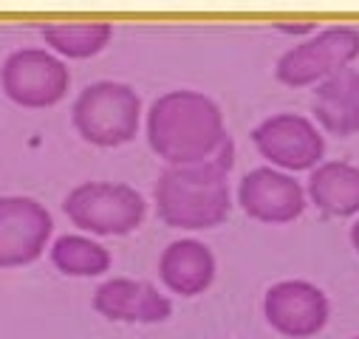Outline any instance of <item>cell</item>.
Instances as JSON below:
<instances>
[{"label":"cell","instance_id":"7","mask_svg":"<svg viewBox=\"0 0 359 339\" xmlns=\"http://www.w3.org/2000/svg\"><path fill=\"white\" fill-rule=\"evenodd\" d=\"M48 209L26 195L0 198V269H18L37 261L51 237Z\"/></svg>","mask_w":359,"mask_h":339},{"label":"cell","instance_id":"17","mask_svg":"<svg viewBox=\"0 0 359 339\" xmlns=\"http://www.w3.org/2000/svg\"><path fill=\"white\" fill-rule=\"evenodd\" d=\"M351 240H353V246H356V249H359V223H356V226H353V232H351Z\"/></svg>","mask_w":359,"mask_h":339},{"label":"cell","instance_id":"3","mask_svg":"<svg viewBox=\"0 0 359 339\" xmlns=\"http://www.w3.org/2000/svg\"><path fill=\"white\" fill-rule=\"evenodd\" d=\"M142 102L122 82H94L74 102V127L100 147H116L136 136Z\"/></svg>","mask_w":359,"mask_h":339},{"label":"cell","instance_id":"1","mask_svg":"<svg viewBox=\"0 0 359 339\" xmlns=\"http://www.w3.org/2000/svg\"><path fill=\"white\" fill-rule=\"evenodd\" d=\"M147 141L170 164H201L229 153L218 105L198 91H170L147 113Z\"/></svg>","mask_w":359,"mask_h":339},{"label":"cell","instance_id":"5","mask_svg":"<svg viewBox=\"0 0 359 339\" xmlns=\"http://www.w3.org/2000/svg\"><path fill=\"white\" fill-rule=\"evenodd\" d=\"M68 68L43 48H20L0 68V85L12 102L23 108H51L68 91Z\"/></svg>","mask_w":359,"mask_h":339},{"label":"cell","instance_id":"4","mask_svg":"<svg viewBox=\"0 0 359 339\" xmlns=\"http://www.w3.org/2000/svg\"><path fill=\"white\" fill-rule=\"evenodd\" d=\"M71 223L91 235H128L144 221V198L128 184L88 181L68 193L62 204Z\"/></svg>","mask_w":359,"mask_h":339},{"label":"cell","instance_id":"14","mask_svg":"<svg viewBox=\"0 0 359 339\" xmlns=\"http://www.w3.org/2000/svg\"><path fill=\"white\" fill-rule=\"evenodd\" d=\"M311 201L334 218L359 212V167L348 161H325L309 181Z\"/></svg>","mask_w":359,"mask_h":339},{"label":"cell","instance_id":"13","mask_svg":"<svg viewBox=\"0 0 359 339\" xmlns=\"http://www.w3.org/2000/svg\"><path fill=\"white\" fill-rule=\"evenodd\" d=\"M314 116L334 136L359 130V71L342 68L314 91Z\"/></svg>","mask_w":359,"mask_h":339},{"label":"cell","instance_id":"9","mask_svg":"<svg viewBox=\"0 0 359 339\" xmlns=\"http://www.w3.org/2000/svg\"><path fill=\"white\" fill-rule=\"evenodd\" d=\"M238 204L246 215L263 223H289L306 207L303 187L278 167H257L243 176L238 187Z\"/></svg>","mask_w":359,"mask_h":339},{"label":"cell","instance_id":"12","mask_svg":"<svg viewBox=\"0 0 359 339\" xmlns=\"http://www.w3.org/2000/svg\"><path fill=\"white\" fill-rule=\"evenodd\" d=\"M158 275L172 294L196 297L215 280V258L201 240H175L161 254Z\"/></svg>","mask_w":359,"mask_h":339},{"label":"cell","instance_id":"6","mask_svg":"<svg viewBox=\"0 0 359 339\" xmlns=\"http://www.w3.org/2000/svg\"><path fill=\"white\" fill-rule=\"evenodd\" d=\"M359 54V32L351 26H331L317 37L294 46L278 60V79L286 85H311L348 68Z\"/></svg>","mask_w":359,"mask_h":339},{"label":"cell","instance_id":"18","mask_svg":"<svg viewBox=\"0 0 359 339\" xmlns=\"http://www.w3.org/2000/svg\"><path fill=\"white\" fill-rule=\"evenodd\" d=\"M356 339H359V336H356Z\"/></svg>","mask_w":359,"mask_h":339},{"label":"cell","instance_id":"10","mask_svg":"<svg viewBox=\"0 0 359 339\" xmlns=\"http://www.w3.org/2000/svg\"><path fill=\"white\" fill-rule=\"evenodd\" d=\"M266 319L286 336H311L328 319L325 294L306 280H283L266 291Z\"/></svg>","mask_w":359,"mask_h":339},{"label":"cell","instance_id":"15","mask_svg":"<svg viewBox=\"0 0 359 339\" xmlns=\"http://www.w3.org/2000/svg\"><path fill=\"white\" fill-rule=\"evenodd\" d=\"M51 263L68 277H97L108 272L111 254L88 235H60L51 246Z\"/></svg>","mask_w":359,"mask_h":339},{"label":"cell","instance_id":"16","mask_svg":"<svg viewBox=\"0 0 359 339\" xmlns=\"http://www.w3.org/2000/svg\"><path fill=\"white\" fill-rule=\"evenodd\" d=\"M43 40L62 57L85 60L100 54L111 40L108 23H51L43 29Z\"/></svg>","mask_w":359,"mask_h":339},{"label":"cell","instance_id":"8","mask_svg":"<svg viewBox=\"0 0 359 339\" xmlns=\"http://www.w3.org/2000/svg\"><path fill=\"white\" fill-rule=\"evenodd\" d=\"M252 141L263 158H269L280 170H292V173L320 164L325 153L320 130L306 116H297V113L269 116L255 127Z\"/></svg>","mask_w":359,"mask_h":339},{"label":"cell","instance_id":"11","mask_svg":"<svg viewBox=\"0 0 359 339\" xmlns=\"http://www.w3.org/2000/svg\"><path fill=\"white\" fill-rule=\"evenodd\" d=\"M94 308L114 322H161L170 317V300L150 283L114 277L94 294Z\"/></svg>","mask_w":359,"mask_h":339},{"label":"cell","instance_id":"2","mask_svg":"<svg viewBox=\"0 0 359 339\" xmlns=\"http://www.w3.org/2000/svg\"><path fill=\"white\" fill-rule=\"evenodd\" d=\"M229 153L201 164H182L161 173L156 209L175 229H210L229 215Z\"/></svg>","mask_w":359,"mask_h":339}]
</instances>
